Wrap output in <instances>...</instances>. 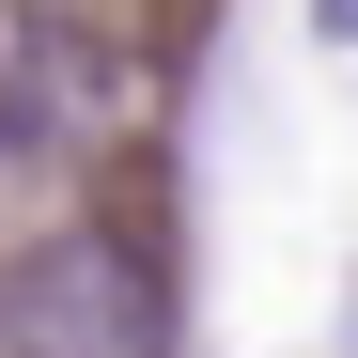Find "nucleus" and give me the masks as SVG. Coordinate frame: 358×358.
Wrapping results in <instances>:
<instances>
[{
    "label": "nucleus",
    "mask_w": 358,
    "mask_h": 358,
    "mask_svg": "<svg viewBox=\"0 0 358 358\" xmlns=\"http://www.w3.org/2000/svg\"><path fill=\"white\" fill-rule=\"evenodd\" d=\"M78 125H94V47L0 0V141H78Z\"/></svg>",
    "instance_id": "nucleus-2"
},
{
    "label": "nucleus",
    "mask_w": 358,
    "mask_h": 358,
    "mask_svg": "<svg viewBox=\"0 0 358 358\" xmlns=\"http://www.w3.org/2000/svg\"><path fill=\"white\" fill-rule=\"evenodd\" d=\"M312 31H327V47H358V0H312Z\"/></svg>",
    "instance_id": "nucleus-3"
},
{
    "label": "nucleus",
    "mask_w": 358,
    "mask_h": 358,
    "mask_svg": "<svg viewBox=\"0 0 358 358\" xmlns=\"http://www.w3.org/2000/svg\"><path fill=\"white\" fill-rule=\"evenodd\" d=\"M0 358H171V296L125 234H31L0 265Z\"/></svg>",
    "instance_id": "nucleus-1"
}]
</instances>
